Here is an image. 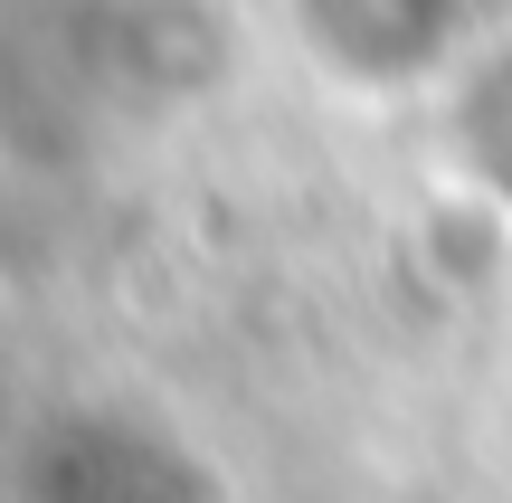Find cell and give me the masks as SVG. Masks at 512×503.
<instances>
[{"mask_svg":"<svg viewBox=\"0 0 512 503\" xmlns=\"http://www.w3.org/2000/svg\"><path fill=\"white\" fill-rule=\"evenodd\" d=\"M294 19H304L313 57H332L342 76L389 86V76H418L446 48L456 0H294Z\"/></svg>","mask_w":512,"mask_h":503,"instance_id":"1","label":"cell"},{"mask_svg":"<svg viewBox=\"0 0 512 503\" xmlns=\"http://www.w3.org/2000/svg\"><path fill=\"white\" fill-rule=\"evenodd\" d=\"M465 152L512 181V57H503V67H484L475 95H465Z\"/></svg>","mask_w":512,"mask_h":503,"instance_id":"2","label":"cell"}]
</instances>
